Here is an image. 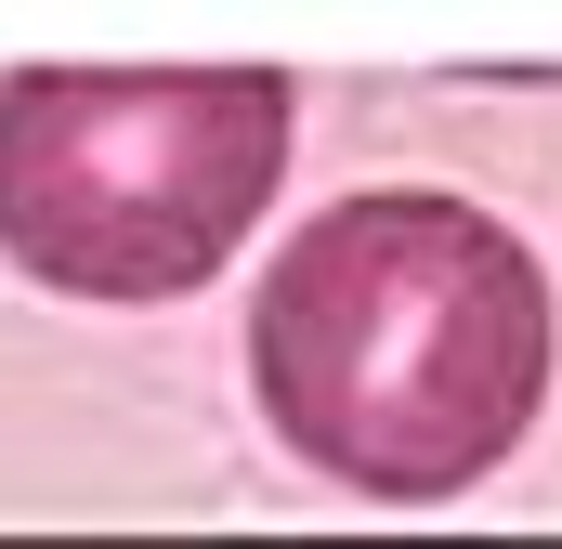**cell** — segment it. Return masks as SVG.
Here are the masks:
<instances>
[{
	"mask_svg": "<svg viewBox=\"0 0 562 549\" xmlns=\"http://www.w3.org/2000/svg\"><path fill=\"white\" fill-rule=\"evenodd\" d=\"M249 393L301 471L431 511L484 484L550 406V274L445 183L340 197L262 262Z\"/></svg>",
	"mask_w": 562,
	"mask_h": 549,
	"instance_id": "1",
	"label": "cell"
},
{
	"mask_svg": "<svg viewBox=\"0 0 562 549\" xmlns=\"http://www.w3.org/2000/svg\"><path fill=\"white\" fill-rule=\"evenodd\" d=\"M288 183L276 66H13L0 262L66 301H183L262 236Z\"/></svg>",
	"mask_w": 562,
	"mask_h": 549,
	"instance_id": "2",
	"label": "cell"
}]
</instances>
